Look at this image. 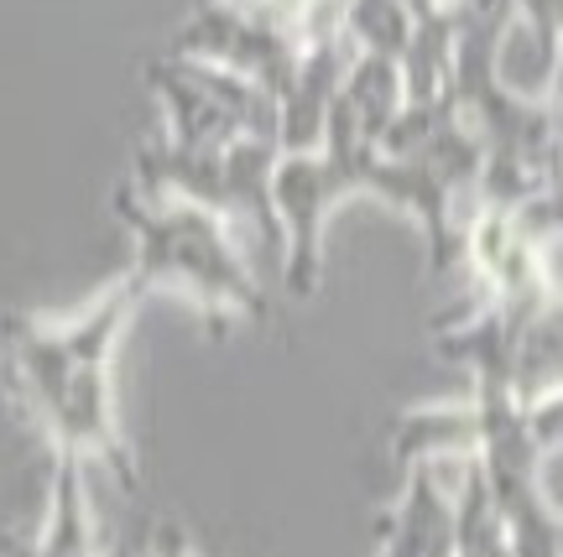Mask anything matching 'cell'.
<instances>
[{
  "label": "cell",
  "instance_id": "cell-1",
  "mask_svg": "<svg viewBox=\"0 0 563 557\" xmlns=\"http://www.w3.org/2000/svg\"><path fill=\"white\" fill-rule=\"evenodd\" d=\"M141 292L131 277L104 287L84 313L58 323L16 319L5 328L11 338V376L21 386V401L32 406L37 427L47 433L53 454L95 458L125 490H136V454L115 422V397H110V359L121 344L125 323L141 308Z\"/></svg>",
  "mask_w": 563,
  "mask_h": 557
},
{
  "label": "cell",
  "instance_id": "cell-2",
  "mask_svg": "<svg viewBox=\"0 0 563 557\" xmlns=\"http://www.w3.org/2000/svg\"><path fill=\"white\" fill-rule=\"evenodd\" d=\"M115 214L136 239V260L125 277L141 292H183L203 319H266L262 277L251 271L235 230L194 203H152L125 182L115 193Z\"/></svg>",
  "mask_w": 563,
  "mask_h": 557
},
{
  "label": "cell",
  "instance_id": "cell-3",
  "mask_svg": "<svg viewBox=\"0 0 563 557\" xmlns=\"http://www.w3.org/2000/svg\"><path fill=\"white\" fill-rule=\"evenodd\" d=\"M282 146L266 136H245L230 146H183L173 136H152L131 157V188L152 203H194L220 214L230 230H251L277 245L282 256V224L272 203Z\"/></svg>",
  "mask_w": 563,
  "mask_h": 557
},
{
  "label": "cell",
  "instance_id": "cell-4",
  "mask_svg": "<svg viewBox=\"0 0 563 557\" xmlns=\"http://www.w3.org/2000/svg\"><path fill=\"white\" fill-rule=\"evenodd\" d=\"M141 79L162 104V120H167L162 136L183 141V146H230L245 136L277 141V100L241 74L162 53L141 68Z\"/></svg>",
  "mask_w": 563,
  "mask_h": 557
},
{
  "label": "cell",
  "instance_id": "cell-5",
  "mask_svg": "<svg viewBox=\"0 0 563 557\" xmlns=\"http://www.w3.org/2000/svg\"><path fill=\"white\" fill-rule=\"evenodd\" d=\"M167 53L214 63L224 74H241L256 89H266L272 100H282L292 89V74H298L308 47L292 32H282L277 21L251 0H203L178 21Z\"/></svg>",
  "mask_w": 563,
  "mask_h": 557
},
{
  "label": "cell",
  "instance_id": "cell-6",
  "mask_svg": "<svg viewBox=\"0 0 563 557\" xmlns=\"http://www.w3.org/2000/svg\"><path fill=\"white\" fill-rule=\"evenodd\" d=\"M475 454H439L412 464L402 479V495L386 511L376 557H454L460 553V526H454V500L470 475Z\"/></svg>",
  "mask_w": 563,
  "mask_h": 557
},
{
  "label": "cell",
  "instance_id": "cell-7",
  "mask_svg": "<svg viewBox=\"0 0 563 557\" xmlns=\"http://www.w3.org/2000/svg\"><path fill=\"white\" fill-rule=\"evenodd\" d=\"M350 58H355V47L344 37L313 42V47L302 53L298 74H292V89L277 100V146L282 152H319L323 146V131H329L340 83H344V74H350Z\"/></svg>",
  "mask_w": 563,
  "mask_h": 557
},
{
  "label": "cell",
  "instance_id": "cell-8",
  "mask_svg": "<svg viewBox=\"0 0 563 557\" xmlns=\"http://www.w3.org/2000/svg\"><path fill=\"white\" fill-rule=\"evenodd\" d=\"M407 104V83H402V63L391 58H350V74H344L340 83V100H334V110H340L355 131H361L376 152H382L386 131H391V120L402 115Z\"/></svg>",
  "mask_w": 563,
  "mask_h": 557
},
{
  "label": "cell",
  "instance_id": "cell-9",
  "mask_svg": "<svg viewBox=\"0 0 563 557\" xmlns=\"http://www.w3.org/2000/svg\"><path fill=\"white\" fill-rule=\"evenodd\" d=\"M553 391H563V298H548L527 313L511 355V397L522 406Z\"/></svg>",
  "mask_w": 563,
  "mask_h": 557
},
{
  "label": "cell",
  "instance_id": "cell-10",
  "mask_svg": "<svg viewBox=\"0 0 563 557\" xmlns=\"http://www.w3.org/2000/svg\"><path fill=\"white\" fill-rule=\"evenodd\" d=\"M37 557H95L89 495H84V458L53 454L47 479V516L37 526Z\"/></svg>",
  "mask_w": 563,
  "mask_h": 557
},
{
  "label": "cell",
  "instance_id": "cell-11",
  "mask_svg": "<svg viewBox=\"0 0 563 557\" xmlns=\"http://www.w3.org/2000/svg\"><path fill=\"white\" fill-rule=\"evenodd\" d=\"M439 454H475V406L464 401H439V406H407L391 422V458L412 469L422 458Z\"/></svg>",
  "mask_w": 563,
  "mask_h": 557
},
{
  "label": "cell",
  "instance_id": "cell-12",
  "mask_svg": "<svg viewBox=\"0 0 563 557\" xmlns=\"http://www.w3.org/2000/svg\"><path fill=\"white\" fill-rule=\"evenodd\" d=\"M418 11L412 0H350L340 21V37L361 53V58H391L402 63L412 37H418Z\"/></svg>",
  "mask_w": 563,
  "mask_h": 557
},
{
  "label": "cell",
  "instance_id": "cell-13",
  "mask_svg": "<svg viewBox=\"0 0 563 557\" xmlns=\"http://www.w3.org/2000/svg\"><path fill=\"white\" fill-rule=\"evenodd\" d=\"M251 5H262L266 16L277 21L282 32H292L302 47H313V42L340 37V21L350 0H251Z\"/></svg>",
  "mask_w": 563,
  "mask_h": 557
},
{
  "label": "cell",
  "instance_id": "cell-14",
  "mask_svg": "<svg viewBox=\"0 0 563 557\" xmlns=\"http://www.w3.org/2000/svg\"><path fill=\"white\" fill-rule=\"evenodd\" d=\"M538 495H543V505L563 521V443L538 448Z\"/></svg>",
  "mask_w": 563,
  "mask_h": 557
},
{
  "label": "cell",
  "instance_id": "cell-15",
  "mask_svg": "<svg viewBox=\"0 0 563 557\" xmlns=\"http://www.w3.org/2000/svg\"><path fill=\"white\" fill-rule=\"evenodd\" d=\"M152 557H199V553H194V547H188V542H183V537H167V542H162V547H157V553H152Z\"/></svg>",
  "mask_w": 563,
  "mask_h": 557
},
{
  "label": "cell",
  "instance_id": "cell-16",
  "mask_svg": "<svg viewBox=\"0 0 563 557\" xmlns=\"http://www.w3.org/2000/svg\"><path fill=\"white\" fill-rule=\"evenodd\" d=\"M553 100H563V53H559V83H553Z\"/></svg>",
  "mask_w": 563,
  "mask_h": 557
},
{
  "label": "cell",
  "instance_id": "cell-17",
  "mask_svg": "<svg viewBox=\"0 0 563 557\" xmlns=\"http://www.w3.org/2000/svg\"><path fill=\"white\" fill-rule=\"evenodd\" d=\"M559 557H563V532H559Z\"/></svg>",
  "mask_w": 563,
  "mask_h": 557
},
{
  "label": "cell",
  "instance_id": "cell-18",
  "mask_svg": "<svg viewBox=\"0 0 563 557\" xmlns=\"http://www.w3.org/2000/svg\"><path fill=\"white\" fill-rule=\"evenodd\" d=\"M553 298H563V281H559V292H553Z\"/></svg>",
  "mask_w": 563,
  "mask_h": 557
}]
</instances>
